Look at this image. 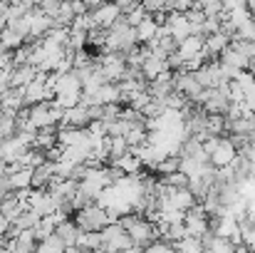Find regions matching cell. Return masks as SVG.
Wrapping results in <instances>:
<instances>
[{
    "instance_id": "12",
    "label": "cell",
    "mask_w": 255,
    "mask_h": 253,
    "mask_svg": "<svg viewBox=\"0 0 255 253\" xmlns=\"http://www.w3.org/2000/svg\"><path fill=\"white\" fill-rule=\"evenodd\" d=\"M55 179V171H52V162H45L42 167L32 169V189H45L50 186V181Z\"/></svg>"
},
{
    "instance_id": "7",
    "label": "cell",
    "mask_w": 255,
    "mask_h": 253,
    "mask_svg": "<svg viewBox=\"0 0 255 253\" xmlns=\"http://www.w3.org/2000/svg\"><path fill=\"white\" fill-rule=\"evenodd\" d=\"M221 62L223 65H231V67H236V70H248V65H251V57H246V55H241L233 45H228L223 52H221Z\"/></svg>"
},
{
    "instance_id": "23",
    "label": "cell",
    "mask_w": 255,
    "mask_h": 253,
    "mask_svg": "<svg viewBox=\"0 0 255 253\" xmlns=\"http://www.w3.org/2000/svg\"><path fill=\"white\" fill-rule=\"evenodd\" d=\"M196 0H169V12H188Z\"/></svg>"
},
{
    "instance_id": "9",
    "label": "cell",
    "mask_w": 255,
    "mask_h": 253,
    "mask_svg": "<svg viewBox=\"0 0 255 253\" xmlns=\"http://www.w3.org/2000/svg\"><path fill=\"white\" fill-rule=\"evenodd\" d=\"M10 176V189L12 191H27V189H32V169H17V171H12V174H7Z\"/></svg>"
},
{
    "instance_id": "20",
    "label": "cell",
    "mask_w": 255,
    "mask_h": 253,
    "mask_svg": "<svg viewBox=\"0 0 255 253\" xmlns=\"http://www.w3.org/2000/svg\"><path fill=\"white\" fill-rule=\"evenodd\" d=\"M188 181H191V179H188L181 169H178V171H173V174H169V176H164V184H169L171 189H186V186H188Z\"/></svg>"
},
{
    "instance_id": "2",
    "label": "cell",
    "mask_w": 255,
    "mask_h": 253,
    "mask_svg": "<svg viewBox=\"0 0 255 253\" xmlns=\"http://www.w3.org/2000/svg\"><path fill=\"white\" fill-rule=\"evenodd\" d=\"M89 15L94 20V27H112L122 17V10L117 7V2H104V5L94 7Z\"/></svg>"
},
{
    "instance_id": "6",
    "label": "cell",
    "mask_w": 255,
    "mask_h": 253,
    "mask_svg": "<svg viewBox=\"0 0 255 253\" xmlns=\"http://www.w3.org/2000/svg\"><path fill=\"white\" fill-rule=\"evenodd\" d=\"M203 47H206V37H203V35H188V37L178 45V52H181V55H183V60L188 62L191 57L201 55V52H203Z\"/></svg>"
},
{
    "instance_id": "8",
    "label": "cell",
    "mask_w": 255,
    "mask_h": 253,
    "mask_svg": "<svg viewBox=\"0 0 255 253\" xmlns=\"http://www.w3.org/2000/svg\"><path fill=\"white\" fill-rule=\"evenodd\" d=\"M55 234L65 241V246H67V249H72V246H77V239H80L82 229H80L75 221H70V219H67L65 224H60V226H57V231H55Z\"/></svg>"
},
{
    "instance_id": "28",
    "label": "cell",
    "mask_w": 255,
    "mask_h": 253,
    "mask_svg": "<svg viewBox=\"0 0 255 253\" xmlns=\"http://www.w3.org/2000/svg\"><path fill=\"white\" fill-rule=\"evenodd\" d=\"M0 206H2V199H0Z\"/></svg>"
},
{
    "instance_id": "29",
    "label": "cell",
    "mask_w": 255,
    "mask_h": 253,
    "mask_svg": "<svg viewBox=\"0 0 255 253\" xmlns=\"http://www.w3.org/2000/svg\"><path fill=\"white\" fill-rule=\"evenodd\" d=\"M203 253H208V251H203Z\"/></svg>"
},
{
    "instance_id": "25",
    "label": "cell",
    "mask_w": 255,
    "mask_h": 253,
    "mask_svg": "<svg viewBox=\"0 0 255 253\" xmlns=\"http://www.w3.org/2000/svg\"><path fill=\"white\" fill-rule=\"evenodd\" d=\"M10 89H12L10 84H7V82H2V80H0V104H2V99L7 97V92H10Z\"/></svg>"
},
{
    "instance_id": "21",
    "label": "cell",
    "mask_w": 255,
    "mask_h": 253,
    "mask_svg": "<svg viewBox=\"0 0 255 253\" xmlns=\"http://www.w3.org/2000/svg\"><path fill=\"white\" fill-rule=\"evenodd\" d=\"M127 17V22L131 25V27H136V25H141L146 17H149V12H146V7H144V2H139V7H134L129 15H124Z\"/></svg>"
},
{
    "instance_id": "10",
    "label": "cell",
    "mask_w": 255,
    "mask_h": 253,
    "mask_svg": "<svg viewBox=\"0 0 255 253\" xmlns=\"http://www.w3.org/2000/svg\"><path fill=\"white\" fill-rule=\"evenodd\" d=\"M27 40L17 32V30H12V27H5L2 30V35H0V47L5 50V52H15L17 47H22Z\"/></svg>"
},
{
    "instance_id": "1",
    "label": "cell",
    "mask_w": 255,
    "mask_h": 253,
    "mask_svg": "<svg viewBox=\"0 0 255 253\" xmlns=\"http://www.w3.org/2000/svg\"><path fill=\"white\" fill-rule=\"evenodd\" d=\"M75 224H77L82 231H102V229H104L107 224H112V221H109V214H107L104 206L89 204V206H85V209L77 211Z\"/></svg>"
},
{
    "instance_id": "18",
    "label": "cell",
    "mask_w": 255,
    "mask_h": 253,
    "mask_svg": "<svg viewBox=\"0 0 255 253\" xmlns=\"http://www.w3.org/2000/svg\"><path fill=\"white\" fill-rule=\"evenodd\" d=\"M208 253H236V244L231 241V239H223V236H216L213 234V239H211V244H208Z\"/></svg>"
},
{
    "instance_id": "5",
    "label": "cell",
    "mask_w": 255,
    "mask_h": 253,
    "mask_svg": "<svg viewBox=\"0 0 255 253\" xmlns=\"http://www.w3.org/2000/svg\"><path fill=\"white\" fill-rule=\"evenodd\" d=\"M35 77H37V67H35V65H17V67L10 72L7 84H10V87H27Z\"/></svg>"
},
{
    "instance_id": "26",
    "label": "cell",
    "mask_w": 255,
    "mask_h": 253,
    "mask_svg": "<svg viewBox=\"0 0 255 253\" xmlns=\"http://www.w3.org/2000/svg\"><path fill=\"white\" fill-rule=\"evenodd\" d=\"M117 253H144L141 246H131V249H124V251H117Z\"/></svg>"
},
{
    "instance_id": "17",
    "label": "cell",
    "mask_w": 255,
    "mask_h": 253,
    "mask_svg": "<svg viewBox=\"0 0 255 253\" xmlns=\"http://www.w3.org/2000/svg\"><path fill=\"white\" fill-rule=\"evenodd\" d=\"M129 152H131V144L127 142V137H112V147H109V157H112V162L127 157Z\"/></svg>"
},
{
    "instance_id": "3",
    "label": "cell",
    "mask_w": 255,
    "mask_h": 253,
    "mask_svg": "<svg viewBox=\"0 0 255 253\" xmlns=\"http://www.w3.org/2000/svg\"><path fill=\"white\" fill-rule=\"evenodd\" d=\"M236 157H238V149L233 147V142H231L228 137H221L216 152L211 154V164H213L216 169H223V167H228Z\"/></svg>"
},
{
    "instance_id": "24",
    "label": "cell",
    "mask_w": 255,
    "mask_h": 253,
    "mask_svg": "<svg viewBox=\"0 0 255 253\" xmlns=\"http://www.w3.org/2000/svg\"><path fill=\"white\" fill-rule=\"evenodd\" d=\"M114 2H117V7L122 10V15H129L134 7H139L141 0H114Z\"/></svg>"
},
{
    "instance_id": "16",
    "label": "cell",
    "mask_w": 255,
    "mask_h": 253,
    "mask_svg": "<svg viewBox=\"0 0 255 253\" xmlns=\"http://www.w3.org/2000/svg\"><path fill=\"white\" fill-rule=\"evenodd\" d=\"M65 251H67V246H65V241L57 234H52V236H47L45 241L37 244V253H65Z\"/></svg>"
},
{
    "instance_id": "19",
    "label": "cell",
    "mask_w": 255,
    "mask_h": 253,
    "mask_svg": "<svg viewBox=\"0 0 255 253\" xmlns=\"http://www.w3.org/2000/svg\"><path fill=\"white\" fill-rule=\"evenodd\" d=\"M12 224H15V226H20L22 231H25V229H35V226L40 224V216H37L32 209H27V211H22V214H20V216H17Z\"/></svg>"
},
{
    "instance_id": "11",
    "label": "cell",
    "mask_w": 255,
    "mask_h": 253,
    "mask_svg": "<svg viewBox=\"0 0 255 253\" xmlns=\"http://www.w3.org/2000/svg\"><path fill=\"white\" fill-rule=\"evenodd\" d=\"M102 231H82L80 239H77V246L82 251H92V253H99L102 251Z\"/></svg>"
},
{
    "instance_id": "22",
    "label": "cell",
    "mask_w": 255,
    "mask_h": 253,
    "mask_svg": "<svg viewBox=\"0 0 255 253\" xmlns=\"http://www.w3.org/2000/svg\"><path fill=\"white\" fill-rule=\"evenodd\" d=\"M144 253H176V251H173V244L164 241V239H156L154 244H149L144 249Z\"/></svg>"
},
{
    "instance_id": "27",
    "label": "cell",
    "mask_w": 255,
    "mask_h": 253,
    "mask_svg": "<svg viewBox=\"0 0 255 253\" xmlns=\"http://www.w3.org/2000/svg\"><path fill=\"white\" fill-rule=\"evenodd\" d=\"M0 253H5V239L0 236Z\"/></svg>"
},
{
    "instance_id": "14",
    "label": "cell",
    "mask_w": 255,
    "mask_h": 253,
    "mask_svg": "<svg viewBox=\"0 0 255 253\" xmlns=\"http://www.w3.org/2000/svg\"><path fill=\"white\" fill-rule=\"evenodd\" d=\"M173 251L176 253H203L206 251V246H203L201 239H196V236H186V239H181V241L173 244Z\"/></svg>"
},
{
    "instance_id": "15",
    "label": "cell",
    "mask_w": 255,
    "mask_h": 253,
    "mask_svg": "<svg viewBox=\"0 0 255 253\" xmlns=\"http://www.w3.org/2000/svg\"><path fill=\"white\" fill-rule=\"evenodd\" d=\"M231 42H233V40H231L226 32H216V35H208V37H206V47H208L211 55H221Z\"/></svg>"
},
{
    "instance_id": "13",
    "label": "cell",
    "mask_w": 255,
    "mask_h": 253,
    "mask_svg": "<svg viewBox=\"0 0 255 253\" xmlns=\"http://www.w3.org/2000/svg\"><path fill=\"white\" fill-rule=\"evenodd\" d=\"M156 30H159V25H156V20L149 15L141 25H136V37H139V45H146V42H151L154 40V35H156Z\"/></svg>"
},
{
    "instance_id": "4",
    "label": "cell",
    "mask_w": 255,
    "mask_h": 253,
    "mask_svg": "<svg viewBox=\"0 0 255 253\" xmlns=\"http://www.w3.org/2000/svg\"><path fill=\"white\" fill-rule=\"evenodd\" d=\"M166 25H169L171 35H173V40L181 45L188 35H191V22H188V17H186V12H169V20H166Z\"/></svg>"
}]
</instances>
